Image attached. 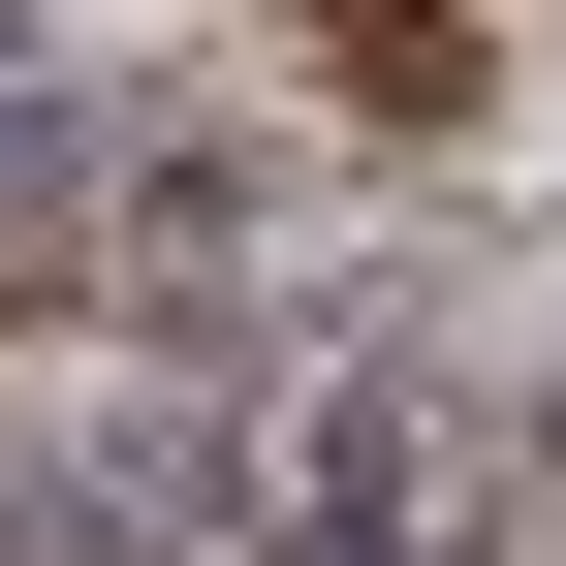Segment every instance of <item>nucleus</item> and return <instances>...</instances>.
<instances>
[{"label":"nucleus","mask_w":566,"mask_h":566,"mask_svg":"<svg viewBox=\"0 0 566 566\" xmlns=\"http://www.w3.org/2000/svg\"><path fill=\"white\" fill-rule=\"evenodd\" d=\"M283 32H315V95H378V126H472V0H283Z\"/></svg>","instance_id":"1"},{"label":"nucleus","mask_w":566,"mask_h":566,"mask_svg":"<svg viewBox=\"0 0 566 566\" xmlns=\"http://www.w3.org/2000/svg\"><path fill=\"white\" fill-rule=\"evenodd\" d=\"M0 95H63V63H32V0H0Z\"/></svg>","instance_id":"2"}]
</instances>
